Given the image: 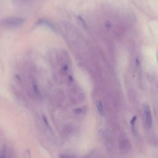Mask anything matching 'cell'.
<instances>
[{
  "label": "cell",
  "mask_w": 158,
  "mask_h": 158,
  "mask_svg": "<svg viewBox=\"0 0 158 158\" xmlns=\"http://www.w3.org/2000/svg\"><path fill=\"white\" fill-rule=\"evenodd\" d=\"M24 22V19L20 17H10L4 19L2 23L5 27L15 28L22 25Z\"/></svg>",
  "instance_id": "cell-1"
},
{
  "label": "cell",
  "mask_w": 158,
  "mask_h": 158,
  "mask_svg": "<svg viewBox=\"0 0 158 158\" xmlns=\"http://www.w3.org/2000/svg\"><path fill=\"white\" fill-rule=\"evenodd\" d=\"M143 111H144L145 117V121L147 124L148 127H151L152 125V115H151V109L148 104H143Z\"/></svg>",
  "instance_id": "cell-2"
},
{
  "label": "cell",
  "mask_w": 158,
  "mask_h": 158,
  "mask_svg": "<svg viewBox=\"0 0 158 158\" xmlns=\"http://www.w3.org/2000/svg\"><path fill=\"white\" fill-rule=\"evenodd\" d=\"M96 109L98 111V113L100 114L103 115V111H104V109H103V105L102 104V103L100 101H98L96 103Z\"/></svg>",
  "instance_id": "cell-3"
},
{
  "label": "cell",
  "mask_w": 158,
  "mask_h": 158,
  "mask_svg": "<svg viewBox=\"0 0 158 158\" xmlns=\"http://www.w3.org/2000/svg\"><path fill=\"white\" fill-rule=\"evenodd\" d=\"M60 158H75L73 156L71 155H60Z\"/></svg>",
  "instance_id": "cell-4"
},
{
  "label": "cell",
  "mask_w": 158,
  "mask_h": 158,
  "mask_svg": "<svg viewBox=\"0 0 158 158\" xmlns=\"http://www.w3.org/2000/svg\"><path fill=\"white\" fill-rule=\"evenodd\" d=\"M136 120H137V116H134V117L132 118V119L131 120V122H130V123H131L132 127L134 126V123L135 122Z\"/></svg>",
  "instance_id": "cell-5"
},
{
  "label": "cell",
  "mask_w": 158,
  "mask_h": 158,
  "mask_svg": "<svg viewBox=\"0 0 158 158\" xmlns=\"http://www.w3.org/2000/svg\"><path fill=\"white\" fill-rule=\"evenodd\" d=\"M1 158H6V151H4V150H3V151H2V153H1Z\"/></svg>",
  "instance_id": "cell-6"
},
{
  "label": "cell",
  "mask_w": 158,
  "mask_h": 158,
  "mask_svg": "<svg viewBox=\"0 0 158 158\" xmlns=\"http://www.w3.org/2000/svg\"><path fill=\"white\" fill-rule=\"evenodd\" d=\"M43 120H44V122H46V124L48 126V122H47V120H46V117H45V116H43Z\"/></svg>",
  "instance_id": "cell-7"
},
{
  "label": "cell",
  "mask_w": 158,
  "mask_h": 158,
  "mask_svg": "<svg viewBox=\"0 0 158 158\" xmlns=\"http://www.w3.org/2000/svg\"><path fill=\"white\" fill-rule=\"evenodd\" d=\"M156 57H157V60H158V51L157 52V54H156Z\"/></svg>",
  "instance_id": "cell-8"
}]
</instances>
